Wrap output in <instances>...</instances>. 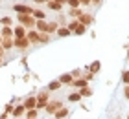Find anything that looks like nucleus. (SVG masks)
<instances>
[{"label":"nucleus","mask_w":129,"mask_h":119,"mask_svg":"<svg viewBox=\"0 0 129 119\" xmlns=\"http://www.w3.org/2000/svg\"><path fill=\"white\" fill-rule=\"evenodd\" d=\"M17 20H19V24L24 26V28H33L35 26L33 15H17Z\"/></svg>","instance_id":"obj_1"},{"label":"nucleus","mask_w":129,"mask_h":119,"mask_svg":"<svg viewBox=\"0 0 129 119\" xmlns=\"http://www.w3.org/2000/svg\"><path fill=\"white\" fill-rule=\"evenodd\" d=\"M48 90L46 92H39L37 93V110H43V108H46V104H48Z\"/></svg>","instance_id":"obj_2"},{"label":"nucleus","mask_w":129,"mask_h":119,"mask_svg":"<svg viewBox=\"0 0 129 119\" xmlns=\"http://www.w3.org/2000/svg\"><path fill=\"white\" fill-rule=\"evenodd\" d=\"M59 108H63V101H59V99H55V101H48V104H46V112L48 114H55Z\"/></svg>","instance_id":"obj_3"},{"label":"nucleus","mask_w":129,"mask_h":119,"mask_svg":"<svg viewBox=\"0 0 129 119\" xmlns=\"http://www.w3.org/2000/svg\"><path fill=\"white\" fill-rule=\"evenodd\" d=\"M13 40H15V48H19V50H28V48L31 46V42L28 40V37H22V39L15 37Z\"/></svg>","instance_id":"obj_4"},{"label":"nucleus","mask_w":129,"mask_h":119,"mask_svg":"<svg viewBox=\"0 0 129 119\" xmlns=\"http://www.w3.org/2000/svg\"><path fill=\"white\" fill-rule=\"evenodd\" d=\"M13 9H15L19 15H31V13H33V8H30V6H24V4H15Z\"/></svg>","instance_id":"obj_5"},{"label":"nucleus","mask_w":129,"mask_h":119,"mask_svg":"<svg viewBox=\"0 0 129 119\" xmlns=\"http://www.w3.org/2000/svg\"><path fill=\"white\" fill-rule=\"evenodd\" d=\"M22 104H24V108H26V110L37 108V97H35V95H30V97H28V99H26Z\"/></svg>","instance_id":"obj_6"},{"label":"nucleus","mask_w":129,"mask_h":119,"mask_svg":"<svg viewBox=\"0 0 129 119\" xmlns=\"http://www.w3.org/2000/svg\"><path fill=\"white\" fill-rule=\"evenodd\" d=\"M78 20H79L81 24H85V26H89V24H92V22H94V17H92L90 13H81Z\"/></svg>","instance_id":"obj_7"},{"label":"nucleus","mask_w":129,"mask_h":119,"mask_svg":"<svg viewBox=\"0 0 129 119\" xmlns=\"http://www.w3.org/2000/svg\"><path fill=\"white\" fill-rule=\"evenodd\" d=\"M72 86H76L78 90H81V88H87V86H89V81L83 79V77H79V79H74V81H72Z\"/></svg>","instance_id":"obj_8"},{"label":"nucleus","mask_w":129,"mask_h":119,"mask_svg":"<svg viewBox=\"0 0 129 119\" xmlns=\"http://www.w3.org/2000/svg\"><path fill=\"white\" fill-rule=\"evenodd\" d=\"M28 40H30L31 44H39V31H35V29H30V31L26 33Z\"/></svg>","instance_id":"obj_9"},{"label":"nucleus","mask_w":129,"mask_h":119,"mask_svg":"<svg viewBox=\"0 0 129 119\" xmlns=\"http://www.w3.org/2000/svg\"><path fill=\"white\" fill-rule=\"evenodd\" d=\"M0 35H2V39H13L15 37V35H13V28H11V26H4L2 31H0Z\"/></svg>","instance_id":"obj_10"},{"label":"nucleus","mask_w":129,"mask_h":119,"mask_svg":"<svg viewBox=\"0 0 129 119\" xmlns=\"http://www.w3.org/2000/svg\"><path fill=\"white\" fill-rule=\"evenodd\" d=\"M35 28H37V31H41V33H48V22L46 20H37L35 22Z\"/></svg>","instance_id":"obj_11"},{"label":"nucleus","mask_w":129,"mask_h":119,"mask_svg":"<svg viewBox=\"0 0 129 119\" xmlns=\"http://www.w3.org/2000/svg\"><path fill=\"white\" fill-rule=\"evenodd\" d=\"M26 28L24 26H20V24H19V26H17V28H13V35H15V37H19V39H22V37H26Z\"/></svg>","instance_id":"obj_12"},{"label":"nucleus","mask_w":129,"mask_h":119,"mask_svg":"<svg viewBox=\"0 0 129 119\" xmlns=\"http://www.w3.org/2000/svg\"><path fill=\"white\" fill-rule=\"evenodd\" d=\"M59 81H61V84H72L74 77H72V73H63L59 77Z\"/></svg>","instance_id":"obj_13"},{"label":"nucleus","mask_w":129,"mask_h":119,"mask_svg":"<svg viewBox=\"0 0 129 119\" xmlns=\"http://www.w3.org/2000/svg\"><path fill=\"white\" fill-rule=\"evenodd\" d=\"M24 114H26L24 104H19V106H15V108H13V117H20V115H24Z\"/></svg>","instance_id":"obj_14"},{"label":"nucleus","mask_w":129,"mask_h":119,"mask_svg":"<svg viewBox=\"0 0 129 119\" xmlns=\"http://www.w3.org/2000/svg\"><path fill=\"white\" fill-rule=\"evenodd\" d=\"M54 115H55V119H64V117L68 115V108H67V106H63V108H59Z\"/></svg>","instance_id":"obj_15"},{"label":"nucleus","mask_w":129,"mask_h":119,"mask_svg":"<svg viewBox=\"0 0 129 119\" xmlns=\"http://www.w3.org/2000/svg\"><path fill=\"white\" fill-rule=\"evenodd\" d=\"M61 86H63V84H61V81H59V79H57V81H52L50 84H48V92H57Z\"/></svg>","instance_id":"obj_16"},{"label":"nucleus","mask_w":129,"mask_h":119,"mask_svg":"<svg viewBox=\"0 0 129 119\" xmlns=\"http://www.w3.org/2000/svg\"><path fill=\"white\" fill-rule=\"evenodd\" d=\"M2 48H4V50H11V48H15V40L13 39H2Z\"/></svg>","instance_id":"obj_17"},{"label":"nucleus","mask_w":129,"mask_h":119,"mask_svg":"<svg viewBox=\"0 0 129 119\" xmlns=\"http://www.w3.org/2000/svg\"><path fill=\"white\" fill-rule=\"evenodd\" d=\"M55 33L59 35V37H68V35L72 33V31H70L67 26H61V28H57V31H55Z\"/></svg>","instance_id":"obj_18"},{"label":"nucleus","mask_w":129,"mask_h":119,"mask_svg":"<svg viewBox=\"0 0 129 119\" xmlns=\"http://www.w3.org/2000/svg\"><path fill=\"white\" fill-rule=\"evenodd\" d=\"M48 8H50L52 11H61V8H63V4H59V2H55V0H50V2H48Z\"/></svg>","instance_id":"obj_19"},{"label":"nucleus","mask_w":129,"mask_h":119,"mask_svg":"<svg viewBox=\"0 0 129 119\" xmlns=\"http://www.w3.org/2000/svg\"><path fill=\"white\" fill-rule=\"evenodd\" d=\"M33 19H37V20H44V17H46V13L44 11H41V9H33Z\"/></svg>","instance_id":"obj_20"},{"label":"nucleus","mask_w":129,"mask_h":119,"mask_svg":"<svg viewBox=\"0 0 129 119\" xmlns=\"http://www.w3.org/2000/svg\"><path fill=\"white\" fill-rule=\"evenodd\" d=\"M81 13H83V11H81L79 8H70V17H72V19H79Z\"/></svg>","instance_id":"obj_21"},{"label":"nucleus","mask_w":129,"mask_h":119,"mask_svg":"<svg viewBox=\"0 0 129 119\" xmlns=\"http://www.w3.org/2000/svg\"><path fill=\"white\" fill-rule=\"evenodd\" d=\"M68 101H70V103H78V101H81V93H79V92L70 93V95H68Z\"/></svg>","instance_id":"obj_22"},{"label":"nucleus","mask_w":129,"mask_h":119,"mask_svg":"<svg viewBox=\"0 0 129 119\" xmlns=\"http://www.w3.org/2000/svg\"><path fill=\"white\" fill-rule=\"evenodd\" d=\"M48 40H50V33H41V31H39V42L46 44Z\"/></svg>","instance_id":"obj_23"},{"label":"nucleus","mask_w":129,"mask_h":119,"mask_svg":"<svg viewBox=\"0 0 129 119\" xmlns=\"http://www.w3.org/2000/svg\"><path fill=\"white\" fill-rule=\"evenodd\" d=\"M79 93H81V97H90V95H92V90H90L89 86H87V88H81Z\"/></svg>","instance_id":"obj_24"},{"label":"nucleus","mask_w":129,"mask_h":119,"mask_svg":"<svg viewBox=\"0 0 129 119\" xmlns=\"http://www.w3.org/2000/svg\"><path fill=\"white\" fill-rule=\"evenodd\" d=\"M78 26H79V20H78V19H76V20H72V22H70V24H68V26H67V28H68V29H70V31H72V33H74V31H76V29H78Z\"/></svg>","instance_id":"obj_25"},{"label":"nucleus","mask_w":129,"mask_h":119,"mask_svg":"<svg viewBox=\"0 0 129 119\" xmlns=\"http://www.w3.org/2000/svg\"><path fill=\"white\" fill-rule=\"evenodd\" d=\"M85 31H87V26H85V24H81V22H79V26H78V29H76L74 33H76V35H83Z\"/></svg>","instance_id":"obj_26"},{"label":"nucleus","mask_w":129,"mask_h":119,"mask_svg":"<svg viewBox=\"0 0 129 119\" xmlns=\"http://www.w3.org/2000/svg\"><path fill=\"white\" fill-rule=\"evenodd\" d=\"M26 117H31V119H37V108H31V110H26Z\"/></svg>","instance_id":"obj_27"},{"label":"nucleus","mask_w":129,"mask_h":119,"mask_svg":"<svg viewBox=\"0 0 129 119\" xmlns=\"http://www.w3.org/2000/svg\"><path fill=\"white\" fill-rule=\"evenodd\" d=\"M122 82H124V84H129V70H124V73H122Z\"/></svg>","instance_id":"obj_28"},{"label":"nucleus","mask_w":129,"mask_h":119,"mask_svg":"<svg viewBox=\"0 0 129 119\" xmlns=\"http://www.w3.org/2000/svg\"><path fill=\"white\" fill-rule=\"evenodd\" d=\"M89 70L92 71V73H98V71H100V62H92L89 66Z\"/></svg>","instance_id":"obj_29"},{"label":"nucleus","mask_w":129,"mask_h":119,"mask_svg":"<svg viewBox=\"0 0 129 119\" xmlns=\"http://www.w3.org/2000/svg\"><path fill=\"white\" fill-rule=\"evenodd\" d=\"M57 31V22H48V33Z\"/></svg>","instance_id":"obj_30"},{"label":"nucleus","mask_w":129,"mask_h":119,"mask_svg":"<svg viewBox=\"0 0 129 119\" xmlns=\"http://www.w3.org/2000/svg\"><path fill=\"white\" fill-rule=\"evenodd\" d=\"M67 4L70 6V8H79V6H81L79 0H67Z\"/></svg>","instance_id":"obj_31"},{"label":"nucleus","mask_w":129,"mask_h":119,"mask_svg":"<svg viewBox=\"0 0 129 119\" xmlns=\"http://www.w3.org/2000/svg\"><path fill=\"white\" fill-rule=\"evenodd\" d=\"M13 108H15L13 104H6L4 106V112H6V114H13Z\"/></svg>","instance_id":"obj_32"},{"label":"nucleus","mask_w":129,"mask_h":119,"mask_svg":"<svg viewBox=\"0 0 129 119\" xmlns=\"http://www.w3.org/2000/svg\"><path fill=\"white\" fill-rule=\"evenodd\" d=\"M72 77H74V79H79V77H83L81 70H74V71H72Z\"/></svg>","instance_id":"obj_33"},{"label":"nucleus","mask_w":129,"mask_h":119,"mask_svg":"<svg viewBox=\"0 0 129 119\" xmlns=\"http://www.w3.org/2000/svg\"><path fill=\"white\" fill-rule=\"evenodd\" d=\"M0 22H2L4 26H9V24H11V19H9V17H2V19H0Z\"/></svg>","instance_id":"obj_34"},{"label":"nucleus","mask_w":129,"mask_h":119,"mask_svg":"<svg viewBox=\"0 0 129 119\" xmlns=\"http://www.w3.org/2000/svg\"><path fill=\"white\" fill-rule=\"evenodd\" d=\"M124 97L129 101V84H125V86H124Z\"/></svg>","instance_id":"obj_35"},{"label":"nucleus","mask_w":129,"mask_h":119,"mask_svg":"<svg viewBox=\"0 0 129 119\" xmlns=\"http://www.w3.org/2000/svg\"><path fill=\"white\" fill-rule=\"evenodd\" d=\"M79 4L81 6H89V4H92V0H79Z\"/></svg>","instance_id":"obj_36"},{"label":"nucleus","mask_w":129,"mask_h":119,"mask_svg":"<svg viewBox=\"0 0 129 119\" xmlns=\"http://www.w3.org/2000/svg\"><path fill=\"white\" fill-rule=\"evenodd\" d=\"M50 0H35V4H48Z\"/></svg>","instance_id":"obj_37"},{"label":"nucleus","mask_w":129,"mask_h":119,"mask_svg":"<svg viewBox=\"0 0 129 119\" xmlns=\"http://www.w3.org/2000/svg\"><path fill=\"white\" fill-rule=\"evenodd\" d=\"M55 2H59V4H67V0H55Z\"/></svg>","instance_id":"obj_38"},{"label":"nucleus","mask_w":129,"mask_h":119,"mask_svg":"<svg viewBox=\"0 0 129 119\" xmlns=\"http://www.w3.org/2000/svg\"><path fill=\"white\" fill-rule=\"evenodd\" d=\"M100 2H102V0H92V4H96V6H98Z\"/></svg>","instance_id":"obj_39"},{"label":"nucleus","mask_w":129,"mask_h":119,"mask_svg":"<svg viewBox=\"0 0 129 119\" xmlns=\"http://www.w3.org/2000/svg\"><path fill=\"white\" fill-rule=\"evenodd\" d=\"M127 61H129V50H127Z\"/></svg>","instance_id":"obj_40"},{"label":"nucleus","mask_w":129,"mask_h":119,"mask_svg":"<svg viewBox=\"0 0 129 119\" xmlns=\"http://www.w3.org/2000/svg\"><path fill=\"white\" fill-rule=\"evenodd\" d=\"M0 44H2V35H0Z\"/></svg>","instance_id":"obj_41"},{"label":"nucleus","mask_w":129,"mask_h":119,"mask_svg":"<svg viewBox=\"0 0 129 119\" xmlns=\"http://www.w3.org/2000/svg\"><path fill=\"white\" fill-rule=\"evenodd\" d=\"M0 66H2V57H0Z\"/></svg>","instance_id":"obj_42"},{"label":"nucleus","mask_w":129,"mask_h":119,"mask_svg":"<svg viewBox=\"0 0 129 119\" xmlns=\"http://www.w3.org/2000/svg\"><path fill=\"white\" fill-rule=\"evenodd\" d=\"M127 119H129V114H127Z\"/></svg>","instance_id":"obj_43"},{"label":"nucleus","mask_w":129,"mask_h":119,"mask_svg":"<svg viewBox=\"0 0 129 119\" xmlns=\"http://www.w3.org/2000/svg\"><path fill=\"white\" fill-rule=\"evenodd\" d=\"M28 119H31V117H28Z\"/></svg>","instance_id":"obj_44"}]
</instances>
